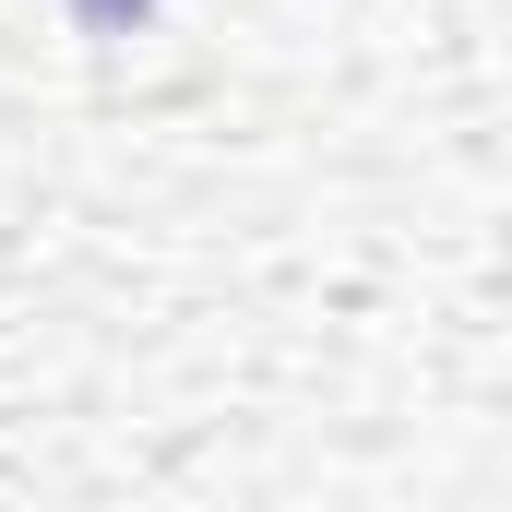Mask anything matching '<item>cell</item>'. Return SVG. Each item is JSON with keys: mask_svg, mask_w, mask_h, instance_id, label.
Returning a JSON list of instances; mask_svg holds the SVG:
<instances>
[{"mask_svg": "<svg viewBox=\"0 0 512 512\" xmlns=\"http://www.w3.org/2000/svg\"><path fill=\"white\" fill-rule=\"evenodd\" d=\"M143 12H155V0H72V24H84V36H131Z\"/></svg>", "mask_w": 512, "mask_h": 512, "instance_id": "1", "label": "cell"}]
</instances>
